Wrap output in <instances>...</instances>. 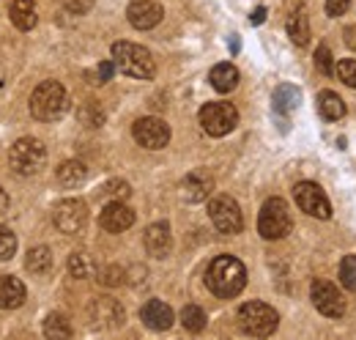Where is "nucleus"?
<instances>
[{
	"mask_svg": "<svg viewBox=\"0 0 356 340\" xmlns=\"http://www.w3.org/2000/svg\"><path fill=\"white\" fill-rule=\"evenodd\" d=\"M206 286L214 297L220 299H233L238 297L247 286V269L238 258L233 255H220L211 261L209 272H206Z\"/></svg>",
	"mask_w": 356,
	"mask_h": 340,
	"instance_id": "1",
	"label": "nucleus"
},
{
	"mask_svg": "<svg viewBox=\"0 0 356 340\" xmlns=\"http://www.w3.org/2000/svg\"><path fill=\"white\" fill-rule=\"evenodd\" d=\"M113 61H115L118 72H124L127 77H134V80H151L156 75V63H154L151 52L140 44L115 42L113 44Z\"/></svg>",
	"mask_w": 356,
	"mask_h": 340,
	"instance_id": "2",
	"label": "nucleus"
},
{
	"mask_svg": "<svg viewBox=\"0 0 356 340\" xmlns=\"http://www.w3.org/2000/svg\"><path fill=\"white\" fill-rule=\"evenodd\" d=\"M69 110V93L58 80H44L31 96V116L36 121H58Z\"/></svg>",
	"mask_w": 356,
	"mask_h": 340,
	"instance_id": "3",
	"label": "nucleus"
},
{
	"mask_svg": "<svg viewBox=\"0 0 356 340\" xmlns=\"http://www.w3.org/2000/svg\"><path fill=\"white\" fill-rule=\"evenodd\" d=\"M277 324H280L277 310L266 302H244L238 307V327H241L244 335L268 338L277 330Z\"/></svg>",
	"mask_w": 356,
	"mask_h": 340,
	"instance_id": "4",
	"label": "nucleus"
},
{
	"mask_svg": "<svg viewBox=\"0 0 356 340\" xmlns=\"http://www.w3.org/2000/svg\"><path fill=\"white\" fill-rule=\"evenodd\" d=\"M8 162H11V170L17 176H33L44 168L47 162V148L42 146V140L36 137H22L11 146L8 151Z\"/></svg>",
	"mask_w": 356,
	"mask_h": 340,
	"instance_id": "5",
	"label": "nucleus"
},
{
	"mask_svg": "<svg viewBox=\"0 0 356 340\" xmlns=\"http://www.w3.org/2000/svg\"><path fill=\"white\" fill-rule=\"evenodd\" d=\"M293 228V217L288 212V203L282 198H268L258 217V231L264 239H285Z\"/></svg>",
	"mask_w": 356,
	"mask_h": 340,
	"instance_id": "6",
	"label": "nucleus"
},
{
	"mask_svg": "<svg viewBox=\"0 0 356 340\" xmlns=\"http://www.w3.org/2000/svg\"><path fill=\"white\" fill-rule=\"evenodd\" d=\"M236 124H238V113L227 102H209L200 107V127L211 137H225L227 132L236 129Z\"/></svg>",
	"mask_w": 356,
	"mask_h": 340,
	"instance_id": "7",
	"label": "nucleus"
},
{
	"mask_svg": "<svg viewBox=\"0 0 356 340\" xmlns=\"http://www.w3.org/2000/svg\"><path fill=\"white\" fill-rule=\"evenodd\" d=\"M209 217H211L214 228H217L220 233H225V236L241 233V228H244V214L238 209V203H236L233 198H227V195L211 198V203H209Z\"/></svg>",
	"mask_w": 356,
	"mask_h": 340,
	"instance_id": "8",
	"label": "nucleus"
},
{
	"mask_svg": "<svg viewBox=\"0 0 356 340\" xmlns=\"http://www.w3.org/2000/svg\"><path fill=\"white\" fill-rule=\"evenodd\" d=\"M52 222L58 225L60 233H80L88 225V206L80 198H66L52 209Z\"/></svg>",
	"mask_w": 356,
	"mask_h": 340,
	"instance_id": "9",
	"label": "nucleus"
},
{
	"mask_svg": "<svg viewBox=\"0 0 356 340\" xmlns=\"http://www.w3.org/2000/svg\"><path fill=\"white\" fill-rule=\"evenodd\" d=\"M293 198H296L299 209L305 214H310V217H315V219H329L332 217V203H329L326 192L315 181H299L293 187Z\"/></svg>",
	"mask_w": 356,
	"mask_h": 340,
	"instance_id": "10",
	"label": "nucleus"
},
{
	"mask_svg": "<svg viewBox=\"0 0 356 340\" xmlns=\"http://www.w3.org/2000/svg\"><path fill=\"white\" fill-rule=\"evenodd\" d=\"M132 134H134V140H137L143 148H148V151H159V148H165V146L170 143V127H168L162 118H154V116L134 121Z\"/></svg>",
	"mask_w": 356,
	"mask_h": 340,
	"instance_id": "11",
	"label": "nucleus"
},
{
	"mask_svg": "<svg viewBox=\"0 0 356 340\" xmlns=\"http://www.w3.org/2000/svg\"><path fill=\"white\" fill-rule=\"evenodd\" d=\"M310 297H312L315 310H318L321 316L340 318V316L346 313V302H343V297H340V291H337L332 283H326V280H315V283H312Z\"/></svg>",
	"mask_w": 356,
	"mask_h": 340,
	"instance_id": "12",
	"label": "nucleus"
},
{
	"mask_svg": "<svg viewBox=\"0 0 356 340\" xmlns=\"http://www.w3.org/2000/svg\"><path fill=\"white\" fill-rule=\"evenodd\" d=\"M162 14H165L162 6L154 3V0H132L129 8H127V17H129L132 28H137V31H151V28H156V25L162 22Z\"/></svg>",
	"mask_w": 356,
	"mask_h": 340,
	"instance_id": "13",
	"label": "nucleus"
},
{
	"mask_svg": "<svg viewBox=\"0 0 356 340\" xmlns=\"http://www.w3.org/2000/svg\"><path fill=\"white\" fill-rule=\"evenodd\" d=\"M99 222H102V228L110 231V233H124L127 228L134 225V212L124 201H113V203H107V206L102 209Z\"/></svg>",
	"mask_w": 356,
	"mask_h": 340,
	"instance_id": "14",
	"label": "nucleus"
},
{
	"mask_svg": "<svg viewBox=\"0 0 356 340\" xmlns=\"http://www.w3.org/2000/svg\"><path fill=\"white\" fill-rule=\"evenodd\" d=\"M140 318H143V324H145L148 330H154V332H165V330L173 327V310H170V304H165L162 299H148V302L143 304V310H140Z\"/></svg>",
	"mask_w": 356,
	"mask_h": 340,
	"instance_id": "15",
	"label": "nucleus"
},
{
	"mask_svg": "<svg viewBox=\"0 0 356 340\" xmlns=\"http://www.w3.org/2000/svg\"><path fill=\"white\" fill-rule=\"evenodd\" d=\"M143 245L148 255L154 258H168L173 250V236H170V225L168 222H154L145 228V236H143Z\"/></svg>",
	"mask_w": 356,
	"mask_h": 340,
	"instance_id": "16",
	"label": "nucleus"
},
{
	"mask_svg": "<svg viewBox=\"0 0 356 340\" xmlns=\"http://www.w3.org/2000/svg\"><path fill=\"white\" fill-rule=\"evenodd\" d=\"M90 318L99 327H121L124 324V307L110 297H99L90 302Z\"/></svg>",
	"mask_w": 356,
	"mask_h": 340,
	"instance_id": "17",
	"label": "nucleus"
},
{
	"mask_svg": "<svg viewBox=\"0 0 356 340\" xmlns=\"http://www.w3.org/2000/svg\"><path fill=\"white\" fill-rule=\"evenodd\" d=\"M211 190H214L211 176H206V173H200V170L189 173V176L181 181V195H184V201H189V203L206 201V198L211 195Z\"/></svg>",
	"mask_w": 356,
	"mask_h": 340,
	"instance_id": "18",
	"label": "nucleus"
},
{
	"mask_svg": "<svg viewBox=\"0 0 356 340\" xmlns=\"http://www.w3.org/2000/svg\"><path fill=\"white\" fill-rule=\"evenodd\" d=\"M25 297H28V291H25V283H22L19 277H11V275L0 277V307H3V310H17V307H22Z\"/></svg>",
	"mask_w": 356,
	"mask_h": 340,
	"instance_id": "19",
	"label": "nucleus"
},
{
	"mask_svg": "<svg viewBox=\"0 0 356 340\" xmlns=\"http://www.w3.org/2000/svg\"><path fill=\"white\" fill-rule=\"evenodd\" d=\"M8 14H11V22H14L19 31H31V28H36L39 14H36V3H33V0H11Z\"/></svg>",
	"mask_w": 356,
	"mask_h": 340,
	"instance_id": "20",
	"label": "nucleus"
},
{
	"mask_svg": "<svg viewBox=\"0 0 356 340\" xmlns=\"http://www.w3.org/2000/svg\"><path fill=\"white\" fill-rule=\"evenodd\" d=\"M209 80H211V85H214L220 93H227V91H233V88L238 85V69H236L233 63H217V66L211 69Z\"/></svg>",
	"mask_w": 356,
	"mask_h": 340,
	"instance_id": "21",
	"label": "nucleus"
},
{
	"mask_svg": "<svg viewBox=\"0 0 356 340\" xmlns=\"http://www.w3.org/2000/svg\"><path fill=\"white\" fill-rule=\"evenodd\" d=\"M288 36H291V42L299 44V47H305V44L310 42V20H307L305 8H296L288 17Z\"/></svg>",
	"mask_w": 356,
	"mask_h": 340,
	"instance_id": "22",
	"label": "nucleus"
},
{
	"mask_svg": "<svg viewBox=\"0 0 356 340\" xmlns=\"http://www.w3.org/2000/svg\"><path fill=\"white\" fill-rule=\"evenodd\" d=\"M318 110L326 121H337V118L346 116V105L334 91H321L318 93Z\"/></svg>",
	"mask_w": 356,
	"mask_h": 340,
	"instance_id": "23",
	"label": "nucleus"
},
{
	"mask_svg": "<svg viewBox=\"0 0 356 340\" xmlns=\"http://www.w3.org/2000/svg\"><path fill=\"white\" fill-rule=\"evenodd\" d=\"M299 99H302L299 88H293V85H280V88L274 91V110L282 113V116H291V113L299 107Z\"/></svg>",
	"mask_w": 356,
	"mask_h": 340,
	"instance_id": "24",
	"label": "nucleus"
},
{
	"mask_svg": "<svg viewBox=\"0 0 356 340\" xmlns=\"http://www.w3.org/2000/svg\"><path fill=\"white\" fill-rule=\"evenodd\" d=\"M86 176H88V168L83 162H77V160H69V162H63L58 168V181L63 187H77V184L86 181Z\"/></svg>",
	"mask_w": 356,
	"mask_h": 340,
	"instance_id": "25",
	"label": "nucleus"
},
{
	"mask_svg": "<svg viewBox=\"0 0 356 340\" xmlns=\"http://www.w3.org/2000/svg\"><path fill=\"white\" fill-rule=\"evenodd\" d=\"M44 335L52 340H66L74 335V330H72V324H69L66 316L52 313V316H47V321H44Z\"/></svg>",
	"mask_w": 356,
	"mask_h": 340,
	"instance_id": "26",
	"label": "nucleus"
},
{
	"mask_svg": "<svg viewBox=\"0 0 356 340\" xmlns=\"http://www.w3.org/2000/svg\"><path fill=\"white\" fill-rule=\"evenodd\" d=\"M25 266L31 275H47L52 269V253L47 247H33V250H28Z\"/></svg>",
	"mask_w": 356,
	"mask_h": 340,
	"instance_id": "27",
	"label": "nucleus"
},
{
	"mask_svg": "<svg viewBox=\"0 0 356 340\" xmlns=\"http://www.w3.org/2000/svg\"><path fill=\"white\" fill-rule=\"evenodd\" d=\"M69 272L77 277V280H86L96 272V263L88 253H72L69 255Z\"/></svg>",
	"mask_w": 356,
	"mask_h": 340,
	"instance_id": "28",
	"label": "nucleus"
},
{
	"mask_svg": "<svg viewBox=\"0 0 356 340\" xmlns=\"http://www.w3.org/2000/svg\"><path fill=\"white\" fill-rule=\"evenodd\" d=\"M181 321H184V327H186L189 332H200V330L206 327V313H203V307H197V304H186V307L181 310Z\"/></svg>",
	"mask_w": 356,
	"mask_h": 340,
	"instance_id": "29",
	"label": "nucleus"
},
{
	"mask_svg": "<svg viewBox=\"0 0 356 340\" xmlns=\"http://www.w3.org/2000/svg\"><path fill=\"white\" fill-rule=\"evenodd\" d=\"M340 280L348 291H356V255H346L340 263Z\"/></svg>",
	"mask_w": 356,
	"mask_h": 340,
	"instance_id": "30",
	"label": "nucleus"
},
{
	"mask_svg": "<svg viewBox=\"0 0 356 340\" xmlns=\"http://www.w3.org/2000/svg\"><path fill=\"white\" fill-rule=\"evenodd\" d=\"M14 253H17V236H14V231L0 225V261L14 258Z\"/></svg>",
	"mask_w": 356,
	"mask_h": 340,
	"instance_id": "31",
	"label": "nucleus"
},
{
	"mask_svg": "<svg viewBox=\"0 0 356 340\" xmlns=\"http://www.w3.org/2000/svg\"><path fill=\"white\" fill-rule=\"evenodd\" d=\"M102 192H104V195H110V198H115V201H127L132 190H129V184H127V181H118V178H115V181H107Z\"/></svg>",
	"mask_w": 356,
	"mask_h": 340,
	"instance_id": "32",
	"label": "nucleus"
},
{
	"mask_svg": "<svg viewBox=\"0 0 356 340\" xmlns=\"http://www.w3.org/2000/svg\"><path fill=\"white\" fill-rule=\"evenodd\" d=\"M337 77L348 88H356V61H340L337 63Z\"/></svg>",
	"mask_w": 356,
	"mask_h": 340,
	"instance_id": "33",
	"label": "nucleus"
},
{
	"mask_svg": "<svg viewBox=\"0 0 356 340\" xmlns=\"http://www.w3.org/2000/svg\"><path fill=\"white\" fill-rule=\"evenodd\" d=\"M315 66H318L326 77L334 72V63H332V52H329V47H318V49H315Z\"/></svg>",
	"mask_w": 356,
	"mask_h": 340,
	"instance_id": "34",
	"label": "nucleus"
},
{
	"mask_svg": "<svg viewBox=\"0 0 356 340\" xmlns=\"http://www.w3.org/2000/svg\"><path fill=\"white\" fill-rule=\"evenodd\" d=\"M80 118H83V124H88V127H99V124L104 121V113H102L99 107H93V105H86V107L80 110Z\"/></svg>",
	"mask_w": 356,
	"mask_h": 340,
	"instance_id": "35",
	"label": "nucleus"
},
{
	"mask_svg": "<svg viewBox=\"0 0 356 340\" xmlns=\"http://www.w3.org/2000/svg\"><path fill=\"white\" fill-rule=\"evenodd\" d=\"M121 277H124V269L110 266V269H104V272H102V277H99V280H102L104 286H118V283H121Z\"/></svg>",
	"mask_w": 356,
	"mask_h": 340,
	"instance_id": "36",
	"label": "nucleus"
},
{
	"mask_svg": "<svg viewBox=\"0 0 356 340\" xmlns=\"http://www.w3.org/2000/svg\"><path fill=\"white\" fill-rule=\"evenodd\" d=\"M348 6H351V0H326V14L329 17H340V14H346Z\"/></svg>",
	"mask_w": 356,
	"mask_h": 340,
	"instance_id": "37",
	"label": "nucleus"
},
{
	"mask_svg": "<svg viewBox=\"0 0 356 340\" xmlns=\"http://www.w3.org/2000/svg\"><path fill=\"white\" fill-rule=\"evenodd\" d=\"M113 69H115V61L99 63V69H96V83H107V80L113 77Z\"/></svg>",
	"mask_w": 356,
	"mask_h": 340,
	"instance_id": "38",
	"label": "nucleus"
},
{
	"mask_svg": "<svg viewBox=\"0 0 356 340\" xmlns=\"http://www.w3.org/2000/svg\"><path fill=\"white\" fill-rule=\"evenodd\" d=\"M90 3H93V0H72L69 8H72L74 14H83V11H88L90 8Z\"/></svg>",
	"mask_w": 356,
	"mask_h": 340,
	"instance_id": "39",
	"label": "nucleus"
},
{
	"mask_svg": "<svg viewBox=\"0 0 356 340\" xmlns=\"http://www.w3.org/2000/svg\"><path fill=\"white\" fill-rule=\"evenodd\" d=\"M264 20H266V8H264V6H258V8L252 11V17H250V22H252V25H261Z\"/></svg>",
	"mask_w": 356,
	"mask_h": 340,
	"instance_id": "40",
	"label": "nucleus"
},
{
	"mask_svg": "<svg viewBox=\"0 0 356 340\" xmlns=\"http://www.w3.org/2000/svg\"><path fill=\"white\" fill-rule=\"evenodd\" d=\"M346 44H348L351 49H356V25L346 28Z\"/></svg>",
	"mask_w": 356,
	"mask_h": 340,
	"instance_id": "41",
	"label": "nucleus"
},
{
	"mask_svg": "<svg viewBox=\"0 0 356 340\" xmlns=\"http://www.w3.org/2000/svg\"><path fill=\"white\" fill-rule=\"evenodd\" d=\"M8 212V195H6V190L0 187V217Z\"/></svg>",
	"mask_w": 356,
	"mask_h": 340,
	"instance_id": "42",
	"label": "nucleus"
}]
</instances>
